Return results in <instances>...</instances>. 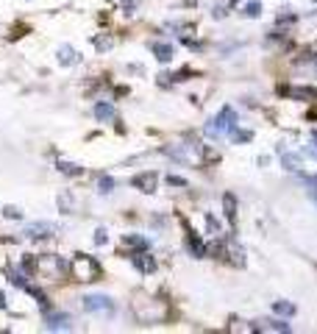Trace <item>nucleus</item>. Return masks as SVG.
I'll return each mask as SVG.
<instances>
[{
	"label": "nucleus",
	"instance_id": "obj_1",
	"mask_svg": "<svg viewBox=\"0 0 317 334\" xmlns=\"http://www.w3.org/2000/svg\"><path fill=\"white\" fill-rule=\"evenodd\" d=\"M234 126H237V114H234V109L231 106H223V111L217 114V117H212V123L206 126V134L212 139H217V137H223L225 131H231Z\"/></svg>",
	"mask_w": 317,
	"mask_h": 334
},
{
	"label": "nucleus",
	"instance_id": "obj_2",
	"mask_svg": "<svg viewBox=\"0 0 317 334\" xmlns=\"http://www.w3.org/2000/svg\"><path fill=\"white\" fill-rule=\"evenodd\" d=\"M73 270H75L78 282H95V279H98V273H100V265H98L92 257H86V254H75Z\"/></svg>",
	"mask_w": 317,
	"mask_h": 334
},
{
	"label": "nucleus",
	"instance_id": "obj_3",
	"mask_svg": "<svg viewBox=\"0 0 317 334\" xmlns=\"http://www.w3.org/2000/svg\"><path fill=\"white\" fill-rule=\"evenodd\" d=\"M84 309L92 315H114V301L109 295H86Z\"/></svg>",
	"mask_w": 317,
	"mask_h": 334
},
{
	"label": "nucleus",
	"instance_id": "obj_4",
	"mask_svg": "<svg viewBox=\"0 0 317 334\" xmlns=\"http://www.w3.org/2000/svg\"><path fill=\"white\" fill-rule=\"evenodd\" d=\"M281 95L292 101H317V89L312 86H281Z\"/></svg>",
	"mask_w": 317,
	"mask_h": 334
},
{
	"label": "nucleus",
	"instance_id": "obj_5",
	"mask_svg": "<svg viewBox=\"0 0 317 334\" xmlns=\"http://www.w3.org/2000/svg\"><path fill=\"white\" fill-rule=\"evenodd\" d=\"M48 329H50V332H67V329H73V320H70V315H64V312H56V315L48 317Z\"/></svg>",
	"mask_w": 317,
	"mask_h": 334
},
{
	"label": "nucleus",
	"instance_id": "obj_6",
	"mask_svg": "<svg viewBox=\"0 0 317 334\" xmlns=\"http://www.w3.org/2000/svg\"><path fill=\"white\" fill-rule=\"evenodd\" d=\"M56 231L50 223H31V226H25V234L28 237H34V240H39V237H50V234Z\"/></svg>",
	"mask_w": 317,
	"mask_h": 334
},
{
	"label": "nucleus",
	"instance_id": "obj_7",
	"mask_svg": "<svg viewBox=\"0 0 317 334\" xmlns=\"http://www.w3.org/2000/svg\"><path fill=\"white\" fill-rule=\"evenodd\" d=\"M134 267H137V270H142V273H153L156 270V262H153V257H147V254H142V251H139V254H134Z\"/></svg>",
	"mask_w": 317,
	"mask_h": 334
},
{
	"label": "nucleus",
	"instance_id": "obj_8",
	"mask_svg": "<svg viewBox=\"0 0 317 334\" xmlns=\"http://www.w3.org/2000/svg\"><path fill=\"white\" fill-rule=\"evenodd\" d=\"M131 184L137 189H142V192H153L156 189V173H142V176H137Z\"/></svg>",
	"mask_w": 317,
	"mask_h": 334
},
{
	"label": "nucleus",
	"instance_id": "obj_9",
	"mask_svg": "<svg viewBox=\"0 0 317 334\" xmlns=\"http://www.w3.org/2000/svg\"><path fill=\"white\" fill-rule=\"evenodd\" d=\"M150 51L156 53V59H159V61H170L172 56H175L172 45H167V42H153V45H150Z\"/></svg>",
	"mask_w": 317,
	"mask_h": 334
},
{
	"label": "nucleus",
	"instance_id": "obj_10",
	"mask_svg": "<svg viewBox=\"0 0 317 334\" xmlns=\"http://www.w3.org/2000/svg\"><path fill=\"white\" fill-rule=\"evenodd\" d=\"M223 206H225V217H228V223L237 220V198L231 195V192H225L223 195Z\"/></svg>",
	"mask_w": 317,
	"mask_h": 334
},
{
	"label": "nucleus",
	"instance_id": "obj_11",
	"mask_svg": "<svg viewBox=\"0 0 317 334\" xmlns=\"http://www.w3.org/2000/svg\"><path fill=\"white\" fill-rule=\"evenodd\" d=\"M59 61H61V64H75V61H78V51H75V48H70V45H61V48H59Z\"/></svg>",
	"mask_w": 317,
	"mask_h": 334
},
{
	"label": "nucleus",
	"instance_id": "obj_12",
	"mask_svg": "<svg viewBox=\"0 0 317 334\" xmlns=\"http://www.w3.org/2000/svg\"><path fill=\"white\" fill-rule=\"evenodd\" d=\"M281 164H284V170L298 173V170H300V156H295V154H284V151H281Z\"/></svg>",
	"mask_w": 317,
	"mask_h": 334
},
{
	"label": "nucleus",
	"instance_id": "obj_13",
	"mask_svg": "<svg viewBox=\"0 0 317 334\" xmlns=\"http://www.w3.org/2000/svg\"><path fill=\"white\" fill-rule=\"evenodd\" d=\"M95 117L98 120H114V106L112 103H98L95 106Z\"/></svg>",
	"mask_w": 317,
	"mask_h": 334
},
{
	"label": "nucleus",
	"instance_id": "obj_14",
	"mask_svg": "<svg viewBox=\"0 0 317 334\" xmlns=\"http://www.w3.org/2000/svg\"><path fill=\"white\" fill-rule=\"evenodd\" d=\"M122 245H125V248L145 251L147 248V240H145V237H137V234H128V237H122Z\"/></svg>",
	"mask_w": 317,
	"mask_h": 334
},
{
	"label": "nucleus",
	"instance_id": "obj_15",
	"mask_svg": "<svg viewBox=\"0 0 317 334\" xmlns=\"http://www.w3.org/2000/svg\"><path fill=\"white\" fill-rule=\"evenodd\" d=\"M189 251H192L197 259H203V257H206V245H203V240H200V237H195L192 231H189Z\"/></svg>",
	"mask_w": 317,
	"mask_h": 334
},
{
	"label": "nucleus",
	"instance_id": "obj_16",
	"mask_svg": "<svg viewBox=\"0 0 317 334\" xmlns=\"http://www.w3.org/2000/svg\"><path fill=\"white\" fill-rule=\"evenodd\" d=\"M262 332H290V323H284V320H265V326H256Z\"/></svg>",
	"mask_w": 317,
	"mask_h": 334
},
{
	"label": "nucleus",
	"instance_id": "obj_17",
	"mask_svg": "<svg viewBox=\"0 0 317 334\" xmlns=\"http://www.w3.org/2000/svg\"><path fill=\"white\" fill-rule=\"evenodd\" d=\"M273 312H275V315H284V317H292V315H295V307H292L290 301H275Z\"/></svg>",
	"mask_w": 317,
	"mask_h": 334
},
{
	"label": "nucleus",
	"instance_id": "obj_18",
	"mask_svg": "<svg viewBox=\"0 0 317 334\" xmlns=\"http://www.w3.org/2000/svg\"><path fill=\"white\" fill-rule=\"evenodd\" d=\"M112 189H114V179H112V176H100V179H98V192L106 195V192H112Z\"/></svg>",
	"mask_w": 317,
	"mask_h": 334
},
{
	"label": "nucleus",
	"instance_id": "obj_19",
	"mask_svg": "<svg viewBox=\"0 0 317 334\" xmlns=\"http://www.w3.org/2000/svg\"><path fill=\"white\" fill-rule=\"evenodd\" d=\"M59 209L64 214L73 212V201H70V192H59Z\"/></svg>",
	"mask_w": 317,
	"mask_h": 334
},
{
	"label": "nucleus",
	"instance_id": "obj_20",
	"mask_svg": "<svg viewBox=\"0 0 317 334\" xmlns=\"http://www.w3.org/2000/svg\"><path fill=\"white\" fill-rule=\"evenodd\" d=\"M59 170L64 173V176H78V173H81V167H78V164H73V162H59Z\"/></svg>",
	"mask_w": 317,
	"mask_h": 334
},
{
	"label": "nucleus",
	"instance_id": "obj_21",
	"mask_svg": "<svg viewBox=\"0 0 317 334\" xmlns=\"http://www.w3.org/2000/svg\"><path fill=\"white\" fill-rule=\"evenodd\" d=\"M231 134H234V142H250V139H253V131H237V128H231Z\"/></svg>",
	"mask_w": 317,
	"mask_h": 334
},
{
	"label": "nucleus",
	"instance_id": "obj_22",
	"mask_svg": "<svg viewBox=\"0 0 317 334\" xmlns=\"http://www.w3.org/2000/svg\"><path fill=\"white\" fill-rule=\"evenodd\" d=\"M92 42H95L98 51H109V48H112V39H109V36H95Z\"/></svg>",
	"mask_w": 317,
	"mask_h": 334
},
{
	"label": "nucleus",
	"instance_id": "obj_23",
	"mask_svg": "<svg viewBox=\"0 0 317 334\" xmlns=\"http://www.w3.org/2000/svg\"><path fill=\"white\" fill-rule=\"evenodd\" d=\"M242 14H245V17H259V14H262V6H259V3H248Z\"/></svg>",
	"mask_w": 317,
	"mask_h": 334
},
{
	"label": "nucleus",
	"instance_id": "obj_24",
	"mask_svg": "<svg viewBox=\"0 0 317 334\" xmlns=\"http://www.w3.org/2000/svg\"><path fill=\"white\" fill-rule=\"evenodd\" d=\"M228 9H231V6H225V3H220V6H215V9H212V17H215V20H223L225 14H228Z\"/></svg>",
	"mask_w": 317,
	"mask_h": 334
},
{
	"label": "nucleus",
	"instance_id": "obj_25",
	"mask_svg": "<svg viewBox=\"0 0 317 334\" xmlns=\"http://www.w3.org/2000/svg\"><path fill=\"white\" fill-rule=\"evenodd\" d=\"M9 276H11V282L17 284V287H28V282H25V276L20 273V270H9Z\"/></svg>",
	"mask_w": 317,
	"mask_h": 334
},
{
	"label": "nucleus",
	"instance_id": "obj_26",
	"mask_svg": "<svg viewBox=\"0 0 317 334\" xmlns=\"http://www.w3.org/2000/svg\"><path fill=\"white\" fill-rule=\"evenodd\" d=\"M3 214H6V217H11V220H20V217H23V212H20L17 206H6V209H3Z\"/></svg>",
	"mask_w": 317,
	"mask_h": 334
},
{
	"label": "nucleus",
	"instance_id": "obj_27",
	"mask_svg": "<svg viewBox=\"0 0 317 334\" xmlns=\"http://www.w3.org/2000/svg\"><path fill=\"white\" fill-rule=\"evenodd\" d=\"M167 184H170V187H187V179H181V176H167Z\"/></svg>",
	"mask_w": 317,
	"mask_h": 334
},
{
	"label": "nucleus",
	"instance_id": "obj_28",
	"mask_svg": "<svg viewBox=\"0 0 317 334\" xmlns=\"http://www.w3.org/2000/svg\"><path fill=\"white\" fill-rule=\"evenodd\" d=\"M106 242V229H98L95 231V245H103Z\"/></svg>",
	"mask_w": 317,
	"mask_h": 334
},
{
	"label": "nucleus",
	"instance_id": "obj_29",
	"mask_svg": "<svg viewBox=\"0 0 317 334\" xmlns=\"http://www.w3.org/2000/svg\"><path fill=\"white\" fill-rule=\"evenodd\" d=\"M6 307V295H3V292H0V309Z\"/></svg>",
	"mask_w": 317,
	"mask_h": 334
},
{
	"label": "nucleus",
	"instance_id": "obj_30",
	"mask_svg": "<svg viewBox=\"0 0 317 334\" xmlns=\"http://www.w3.org/2000/svg\"><path fill=\"white\" fill-rule=\"evenodd\" d=\"M309 142H315L317 145V131H312V139H309Z\"/></svg>",
	"mask_w": 317,
	"mask_h": 334
}]
</instances>
